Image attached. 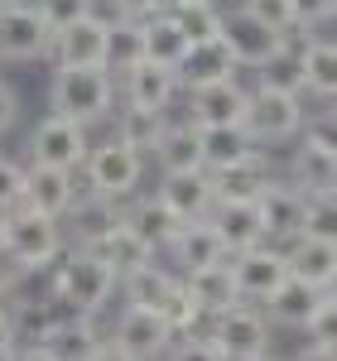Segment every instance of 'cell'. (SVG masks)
Masks as SVG:
<instances>
[{
    "label": "cell",
    "mask_w": 337,
    "mask_h": 361,
    "mask_svg": "<svg viewBox=\"0 0 337 361\" xmlns=\"http://www.w3.org/2000/svg\"><path fill=\"white\" fill-rule=\"evenodd\" d=\"M116 102H121V87H116L111 68H54V82H49V111L54 116L92 130L116 116Z\"/></svg>",
    "instance_id": "6da1fadb"
},
{
    "label": "cell",
    "mask_w": 337,
    "mask_h": 361,
    "mask_svg": "<svg viewBox=\"0 0 337 361\" xmlns=\"http://www.w3.org/2000/svg\"><path fill=\"white\" fill-rule=\"evenodd\" d=\"M44 284H49L54 294H63L78 313H92V318L111 304V294L121 289V279H116L111 265L92 246H73V241H68V250L54 260V270L44 275Z\"/></svg>",
    "instance_id": "7a4b0ae2"
},
{
    "label": "cell",
    "mask_w": 337,
    "mask_h": 361,
    "mask_svg": "<svg viewBox=\"0 0 337 361\" xmlns=\"http://www.w3.org/2000/svg\"><path fill=\"white\" fill-rule=\"evenodd\" d=\"M63 250H68V231H63L58 217L29 212V207L5 212V255H10L25 275H49Z\"/></svg>",
    "instance_id": "3957f363"
},
{
    "label": "cell",
    "mask_w": 337,
    "mask_h": 361,
    "mask_svg": "<svg viewBox=\"0 0 337 361\" xmlns=\"http://www.w3.org/2000/svg\"><path fill=\"white\" fill-rule=\"evenodd\" d=\"M304 121H309L304 97H294V92H270V87H251L241 130L251 135L255 149H270V145H284V140H299L304 135Z\"/></svg>",
    "instance_id": "277c9868"
},
{
    "label": "cell",
    "mask_w": 337,
    "mask_h": 361,
    "mask_svg": "<svg viewBox=\"0 0 337 361\" xmlns=\"http://www.w3.org/2000/svg\"><path fill=\"white\" fill-rule=\"evenodd\" d=\"M82 178H87V193L92 197L130 202V197H140V183H145V154L125 149L121 140H102V145H92V154H87Z\"/></svg>",
    "instance_id": "5b68a950"
},
{
    "label": "cell",
    "mask_w": 337,
    "mask_h": 361,
    "mask_svg": "<svg viewBox=\"0 0 337 361\" xmlns=\"http://www.w3.org/2000/svg\"><path fill=\"white\" fill-rule=\"evenodd\" d=\"M202 333L212 337V347H217L226 361H251V357H260V352H270V318H265L260 304L226 308L217 318H207Z\"/></svg>",
    "instance_id": "8992f818"
},
{
    "label": "cell",
    "mask_w": 337,
    "mask_h": 361,
    "mask_svg": "<svg viewBox=\"0 0 337 361\" xmlns=\"http://www.w3.org/2000/svg\"><path fill=\"white\" fill-rule=\"evenodd\" d=\"M54 29L29 0H0V63H39L49 58Z\"/></svg>",
    "instance_id": "52a82bcc"
},
{
    "label": "cell",
    "mask_w": 337,
    "mask_h": 361,
    "mask_svg": "<svg viewBox=\"0 0 337 361\" xmlns=\"http://www.w3.org/2000/svg\"><path fill=\"white\" fill-rule=\"evenodd\" d=\"M92 154V140L78 121H63V116H44L34 130H29V164H49V169H68L78 173Z\"/></svg>",
    "instance_id": "ba28073f"
},
{
    "label": "cell",
    "mask_w": 337,
    "mask_h": 361,
    "mask_svg": "<svg viewBox=\"0 0 337 361\" xmlns=\"http://www.w3.org/2000/svg\"><path fill=\"white\" fill-rule=\"evenodd\" d=\"M106 337H111L125 357H135V361H164L168 347L178 342L173 328L164 323V313H154V308H135V304H125L121 313H116V323H111V333H106Z\"/></svg>",
    "instance_id": "9c48e42d"
},
{
    "label": "cell",
    "mask_w": 337,
    "mask_h": 361,
    "mask_svg": "<svg viewBox=\"0 0 337 361\" xmlns=\"http://www.w3.org/2000/svg\"><path fill=\"white\" fill-rule=\"evenodd\" d=\"M49 58H54V68H106L111 63V25L97 15H82L78 25L54 34Z\"/></svg>",
    "instance_id": "30bf717a"
},
{
    "label": "cell",
    "mask_w": 337,
    "mask_h": 361,
    "mask_svg": "<svg viewBox=\"0 0 337 361\" xmlns=\"http://www.w3.org/2000/svg\"><path fill=\"white\" fill-rule=\"evenodd\" d=\"M231 260V275H236V294L246 304H265L284 279H289V260H284V246L265 241V246H251L241 255H226Z\"/></svg>",
    "instance_id": "8fae6325"
},
{
    "label": "cell",
    "mask_w": 337,
    "mask_h": 361,
    "mask_svg": "<svg viewBox=\"0 0 337 361\" xmlns=\"http://www.w3.org/2000/svg\"><path fill=\"white\" fill-rule=\"evenodd\" d=\"M222 44H226V54L236 58V68L255 73L284 44V34H275L265 20H255L246 5H236V10H222Z\"/></svg>",
    "instance_id": "7c38bea8"
},
{
    "label": "cell",
    "mask_w": 337,
    "mask_h": 361,
    "mask_svg": "<svg viewBox=\"0 0 337 361\" xmlns=\"http://www.w3.org/2000/svg\"><path fill=\"white\" fill-rule=\"evenodd\" d=\"M154 197L164 202L178 222H207V212L217 207V188L207 169H188V173H159Z\"/></svg>",
    "instance_id": "4fadbf2b"
},
{
    "label": "cell",
    "mask_w": 337,
    "mask_h": 361,
    "mask_svg": "<svg viewBox=\"0 0 337 361\" xmlns=\"http://www.w3.org/2000/svg\"><path fill=\"white\" fill-rule=\"evenodd\" d=\"M78 178L68 173V169H49V164H25V202L29 212H44V217H68L73 212V202H78Z\"/></svg>",
    "instance_id": "5bb4252c"
},
{
    "label": "cell",
    "mask_w": 337,
    "mask_h": 361,
    "mask_svg": "<svg viewBox=\"0 0 337 361\" xmlns=\"http://www.w3.org/2000/svg\"><path fill=\"white\" fill-rule=\"evenodd\" d=\"M260 222H265V241L275 246H289L294 236H304V212H309V197L299 193L294 183L275 178L265 193H260Z\"/></svg>",
    "instance_id": "9a60e30c"
},
{
    "label": "cell",
    "mask_w": 337,
    "mask_h": 361,
    "mask_svg": "<svg viewBox=\"0 0 337 361\" xmlns=\"http://www.w3.org/2000/svg\"><path fill=\"white\" fill-rule=\"evenodd\" d=\"M284 183H294L304 197L337 193V154L299 135V145L289 149V164H284Z\"/></svg>",
    "instance_id": "2e32d148"
},
{
    "label": "cell",
    "mask_w": 337,
    "mask_h": 361,
    "mask_svg": "<svg viewBox=\"0 0 337 361\" xmlns=\"http://www.w3.org/2000/svg\"><path fill=\"white\" fill-rule=\"evenodd\" d=\"M246 102H251V87H241L236 78H226V82H212V87L188 92V111L183 116L197 121L202 130H207V126H241Z\"/></svg>",
    "instance_id": "e0dca14e"
},
{
    "label": "cell",
    "mask_w": 337,
    "mask_h": 361,
    "mask_svg": "<svg viewBox=\"0 0 337 361\" xmlns=\"http://www.w3.org/2000/svg\"><path fill=\"white\" fill-rule=\"evenodd\" d=\"M10 313H15L20 342H44L58 323L78 318V308L68 304L63 294H54L49 284H44V294H15V299H10Z\"/></svg>",
    "instance_id": "ac0fdd59"
},
{
    "label": "cell",
    "mask_w": 337,
    "mask_h": 361,
    "mask_svg": "<svg viewBox=\"0 0 337 361\" xmlns=\"http://www.w3.org/2000/svg\"><path fill=\"white\" fill-rule=\"evenodd\" d=\"M313 29H294V34H284V44L275 54L265 58L260 68H255V87H270V92H294V97H304V49H309Z\"/></svg>",
    "instance_id": "d6986e66"
},
{
    "label": "cell",
    "mask_w": 337,
    "mask_h": 361,
    "mask_svg": "<svg viewBox=\"0 0 337 361\" xmlns=\"http://www.w3.org/2000/svg\"><path fill=\"white\" fill-rule=\"evenodd\" d=\"M121 102H130V106H154V111H168L173 106V97H178V78H173V68H159V63H135V68H125L121 78Z\"/></svg>",
    "instance_id": "ffe728a7"
},
{
    "label": "cell",
    "mask_w": 337,
    "mask_h": 361,
    "mask_svg": "<svg viewBox=\"0 0 337 361\" xmlns=\"http://www.w3.org/2000/svg\"><path fill=\"white\" fill-rule=\"evenodd\" d=\"M236 73H241V68H236V58L226 54L222 39H207V44H188L183 63L173 68V78H178V92H197V87L226 82V78H236Z\"/></svg>",
    "instance_id": "44dd1931"
},
{
    "label": "cell",
    "mask_w": 337,
    "mask_h": 361,
    "mask_svg": "<svg viewBox=\"0 0 337 361\" xmlns=\"http://www.w3.org/2000/svg\"><path fill=\"white\" fill-rule=\"evenodd\" d=\"M212 231L222 236L226 255H241L251 246H265V222H260V207L255 202H217L207 212Z\"/></svg>",
    "instance_id": "7402d4cb"
},
{
    "label": "cell",
    "mask_w": 337,
    "mask_h": 361,
    "mask_svg": "<svg viewBox=\"0 0 337 361\" xmlns=\"http://www.w3.org/2000/svg\"><path fill=\"white\" fill-rule=\"evenodd\" d=\"M164 255L173 260L178 275H193V270H202V265L226 260V246H222V236L212 231V222H183V226H178V236L168 241Z\"/></svg>",
    "instance_id": "603a6c76"
},
{
    "label": "cell",
    "mask_w": 337,
    "mask_h": 361,
    "mask_svg": "<svg viewBox=\"0 0 337 361\" xmlns=\"http://www.w3.org/2000/svg\"><path fill=\"white\" fill-rule=\"evenodd\" d=\"M275 183V169L265 159V149H255L251 159L231 169H217L212 173V188H217V202H260V193Z\"/></svg>",
    "instance_id": "cb8c5ba5"
},
{
    "label": "cell",
    "mask_w": 337,
    "mask_h": 361,
    "mask_svg": "<svg viewBox=\"0 0 337 361\" xmlns=\"http://www.w3.org/2000/svg\"><path fill=\"white\" fill-rule=\"evenodd\" d=\"M102 342H106L102 323H97L92 313H78V318L58 323V328L44 337L39 347H44V352H49L54 361H92L97 352H102Z\"/></svg>",
    "instance_id": "d4e9b609"
},
{
    "label": "cell",
    "mask_w": 337,
    "mask_h": 361,
    "mask_svg": "<svg viewBox=\"0 0 337 361\" xmlns=\"http://www.w3.org/2000/svg\"><path fill=\"white\" fill-rule=\"evenodd\" d=\"M188 284V294H193V304L202 308V318H217L226 308L246 304L241 294H236V275H231V260H217V265H202L193 275H183Z\"/></svg>",
    "instance_id": "484cf974"
},
{
    "label": "cell",
    "mask_w": 337,
    "mask_h": 361,
    "mask_svg": "<svg viewBox=\"0 0 337 361\" xmlns=\"http://www.w3.org/2000/svg\"><path fill=\"white\" fill-rule=\"evenodd\" d=\"M159 173H188V169H202V126L188 121V116H178V121H168L164 140H159V149L149 154Z\"/></svg>",
    "instance_id": "4316f807"
},
{
    "label": "cell",
    "mask_w": 337,
    "mask_h": 361,
    "mask_svg": "<svg viewBox=\"0 0 337 361\" xmlns=\"http://www.w3.org/2000/svg\"><path fill=\"white\" fill-rule=\"evenodd\" d=\"M168 121L173 116L168 111H154V106H116V135L111 140H121L125 149H135V154H154L159 149V140H164V130H168Z\"/></svg>",
    "instance_id": "83f0119b"
},
{
    "label": "cell",
    "mask_w": 337,
    "mask_h": 361,
    "mask_svg": "<svg viewBox=\"0 0 337 361\" xmlns=\"http://www.w3.org/2000/svg\"><path fill=\"white\" fill-rule=\"evenodd\" d=\"M121 217H125V226H130V231H135L154 255L168 250V241H173V236H178V226H183L154 193H149V197H130V207H121Z\"/></svg>",
    "instance_id": "f1b7e54d"
},
{
    "label": "cell",
    "mask_w": 337,
    "mask_h": 361,
    "mask_svg": "<svg viewBox=\"0 0 337 361\" xmlns=\"http://www.w3.org/2000/svg\"><path fill=\"white\" fill-rule=\"evenodd\" d=\"M318 304H323V289H313V284L289 275L260 308H265V318L280 323V328H309V318L318 313Z\"/></svg>",
    "instance_id": "f546056e"
},
{
    "label": "cell",
    "mask_w": 337,
    "mask_h": 361,
    "mask_svg": "<svg viewBox=\"0 0 337 361\" xmlns=\"http://www.w3.org/2000/svg\"><path fill=\"white\" fill-rule=\"evenodd\" d=\"M284 260H289V275L313 284V289H328V279L337 270V246L333 241H318V236H294L284 246Z\"/></svg>",
    "instance_id": "4dcf8cb0"
},
{
    "label": "cell",
    "mask_w": 337,
    "mask_h": 361,
    "mask_svg": "<svg viewBox=\"0 0 337 361\" xmlns=\"http://www.w3.org/2000/svg\"><path fill=\"white\" fill-rule=\"evenodd\" d=\"M173 289H178V275L168 265H159V260H145L140 270L121 275V294H125V304H135V308H154L159 313Z\"/></svg>",
    "instance_id": "1f68e13d"
},
{
    "label": "cell",
    "mask_w": 337,
    "mask_h": 361,
    "mask_svg": "<svg viewBox=\"0 0 337 361\" xmlns=\"http://www.w3.org/2000/svg\"><path fill=\"white\" fill-rule=\"evenodd\" d=\"M92 250H97V255H102V260H106V265L116 270V279L130 275V270H140L145 260H154V250H149L140 236H135V231L125 226V217H121L116 226H106V231H102V236L92 241Z\"/></svg>",
    "instance_id": "d6a6232c"
},
{
    "label": "cell",
    "mask_w": 337,
    "mask_h": 361,
    "mask_svg": "<svg viewBox=\"0 0 337 361\" xmlns=\"http://www.w3.org/2000/svg\"><path fill=\"white\" fill-rule=\"evenodd\" d=\"M116 222H121V202H106V197H92V193H78L73 212L63 217V226H73V246H92Z\"/></svg>",
    "instance_id": "836d02e7"
},
{
    "label": "cell",
    "mask_w": 337,
    "mask_h": 361,
    "mask_svg": "<svg viewBox=\"0 0 337 361\" xmlns=\"http://www.w3.org/2000/svg\"><path fill=\"white\" fill-rule=\"evenodd\" d=\"M251 154H255V145L241 126H207V130H202V169H207V173L241 164V159H251Z\"/></svg>",
    "instance_id": "e575fe53"
},
{
    "label": "cell",
    "mask_w": 337,
    "mask_h": 361,
    "mask_svg": "<svg viewBox=\"0 0 337 361\" xmlns=\"http://www.w3.org/2000/svg\"><path fill=\"white\" fill-rule=\"evenodd\" d=\"M304 92L337 102V39H313L304 49Z\"/></svg>",
    "instance_id": "d590c367"
},
{
    "label": "cell",
    "mask_w": 337,
    "mask_h": 361,
    "mask_svg": "<svg viewBox=\"0 0 337 361\" xmlns=\"http://www.w3.org/2000/svg\"><path fill=\"white\" fill-rule=\"evenodd\" d=\"M140 25H145V58L159 63V68H178L183 54H188L183 29L173 25L168 15H149V20H140Z\"/></svg>",
    "instance_id": "8d00e7d4"
},
{
    "label": "cell",
    "mask_w": 337,
    "mask_h": 361,
    "mask_svg": "<svg viewBox=\"0 0 337 361\" xmlns=\"http://www.w3.org/2000/svg\"><path fill=\"white\" fill-rule=\"evenodd\" d=\"M168 20L183 29V39H188V44L222 39V5H217V0H183Z\"/></svg>",
    "instance_id": "74e56055"
},
{
    "label": "cell",
    "mask_w": 337,
    "mask_h": 361,
    "mask_svg": "<svg viewBox=\"0 0 337 361\" xmlns=\"http://www.w3.org/2000/svg\"><path fill=\"white\" fill-rule=\"evenodd\" d=\"M135 63H145V25L140 20H121V25L111 29V68L116 78L125 73V68H135Z\"/></svg>",
    "instance_id": "f35d334b"
},
{
    "label": "cell",
    "mask_w": 337,
    "mask_h": 361,
    "mask_svg": "<svg viewBox=\"0 0 337 361\" xmlns=\"http://www.w3.org/2000/svg\"><path fill=\"white\" fill-rule=\"evenodd\" d=\"M159 313H164V323L173 328V337H193L197 328H207V318H202V308L193 304V294H188L183 275H178V289L168 294V304L159 308Z\"/></svg>",
    "instance_id": "ab89813d"
},
{
    "label": "cell",
    "mask_w": 337,
    "mask_h": 361,
    "mask_svg": "<svg viewBox=\"0 0 337 361\" xmlns=\"http://www.w3.org/2000/svg\"><path fill=\"white\" fill-rule=\"evenodd\" d=\"M304 236H318V241H333V246H337V193L309 197V212H304Z\"/></svg>",
    "instance_id": "60d3db41"
},
{
    "label": "cell",
    "mask_w": 337,
    "mask_h": 361,
    "mask_svg": "<svg viewBox=\"0 0 337 361\" xmlns=\"http://www.w3.org/2000/svg\"><path fill=\"white\" fill-rule=\"evenodd\" d=\"M309 347H318V352H333L337 357V299H328L323 294V304H318V313L309 318Z\"/></svg>",
    "instance_id": "b9f144b4"
},
{
    "label": "cell",
    "mask_w": 337,
    "mask_h": 361,
    "mask_svg": "<svg viewBox=\"0 0 337 361\" xmlns=\"http://www.w3.org/2000/svg\"><path fill=\"white\" fill-rule=\"evenodd\" d=\"M39 15H44V25L54 29H68V25H78L82 15H92V0H29Z\"/></svg>",
    "instance_id": "7bdbcfd3"
},
{
    "label": "cell",
    "mask_w": 337,
    "mask_h": 361,
    "mask_svg": "<svg viewBox=\"0 0 337 361\" xmlns=\"http://www.w3.org/2000/svg\"><path fill=\"white\" fill-rule=\"evenodd\" d=\"M236 5H246L255 20H265L275 34H294V29H299V20H294V5H289V0H236Z\"/></svg>",
    "instance_id": "ee69618b"
},
{
    "label": "cell",
    "mask_w": 337,
    "mask_h": 361,
    "mask_svg": "<svg viewBox=\"0 0 337 361\" xmlns=\"http://www.w3.org/2000/svg\"><path fill=\"white\" fill-rule=\"evenodd\" d=\"M20 202H25V164L0 154V217L15 212Z\"/></svg>",
    "instance_id": "f6af8a7d"
},
{
    "label": "cell",
    "mask_w": 337,
    "mask_h": 361,
    "mask_svg": "<svg viewBox=\"0 0 337 361\" xmlns=\"http://www.w3.org/2000/svg\"><path fill=\"white\" fill-rule=\"evenodd\" d=\"M164 361H226V357L212 347V337H207V333H193V337H178V342L168 347Z\"/></svg>",
    "instance_id": "bcb514c9"
},
{
    "label": "cell",
    "mask_w": 337,
    "mask_h": 361,
    "mask_svg": "<svg viewBox=\"0 0 337 361\" xmlns=\"http://www.w3.org/2000/svg\"><path fill=\"white\" fill-rule=\"evenodd\" d=\"M304 140H313V145H323V149H333V154H337V106L313 111L309 121H304Z\"/></svg>",
    "instance_id": "7dc6e473"
},
{
    "label": "cell",
    "mask_w": 337,
    "mask_h": 361,
    "mask_svg": "<svg viewBox=\"0 0 337 361\" xmlns=\"http://www.w3.org/2000/svg\"><path fill=\"white\" fill-rule=\"evenodd\" d=\"M289 5H294L299 29H318V25H328V20H337V0H289Z\"/></svg>",
    "instance_id": "c3c4849f"
},
{
    "label": "cell",
    "mask_w": 337,
    "mask_h": 361,
    "mask_svg": "<svg viewBox=\"0 0 337 361\" xmlns=\"http://www.w3.org/2000/svg\"><path fill=\"white\" fill-rule=\"evenodd\" d=\"M15 121H20V92L0 78V140L15 130Z\"/></svg>",
    "instance_id": "681fc988"
},
{
    "label": "cell",
    "mask_w": 337,
    "mask_h": 361,
    "mask_svg": "<svg viewBox=\"0 0 337 361\" xmlns=\"http://www.w3.org/2000/svg\"><path fill=\"white\" fill-rule=\"evenodd\" d=\"M20 347V328H15V313H10V304H0V361L10 357Z\"/></svg>",
    "instance_id": "f907efd6"
},
{
    "label": "cell",
    "mask_w": 337,
    "mask_h": 361,
    "mask_svg": "<svg viewBox=\"0 0 337 361\" xmlns=\"http://www.w3.org/2000/svg\"><path fill=\"white\" fill-rule=\"evenodd\" d=\"M5 361H54V357H49L39 342H20V347H15V352H10Z\"/></svg>",
    "instance_id": "816d5d0a"
},
{
    "label": "cell",
    "mask_w": 337,
    "mask_h": 361,
    "mask_svg": "<svg viewBox=\"0 0 337 361\" xmlns=\"http://www.w3.org/2000/svg\"><path fill=\"white\" fill-rule=\"evenodd\" d=\"M92 361H135V357H125V352L116 347L111 337H106V342H102V352H97V357H92Z\"/></svg>",
    "instance_id": "f5cc1de1"
},
{
    "label": "cell",
    "mask_w": 337,
    "mask_h": 361,
    "mask_svg": "<svg viewBox=\"0 0 337 361\" xmlns=\"http://www.w3.org/2000/svg\"><path fill=\"white\" fill-rule=\"evenodd\" d=\"M294 361H337V357H333V352H318V347H304Z\"/></svg>",
    "instance_id": "db71d44e"
},
{
    "label": "cell",
    "mask_w": 337,
    "mask_h": 361,
    "mask_svg": "<svg viewBox=\"0 0 337 361\" xmlns=\"http://www.w3.org/2000/svg\"><path fill=\"white\" fill-rule=\"evenodd\" d=\"M178 5H183V0H154V15H173Z\"/></svg>",
    "instance_id": "11a10c76"
},
{
    "label": "cell",
    "mask_w": 337,
    "mask_h": 361,
    "mask_svg": "<svg viewBox=\"0 0 337 361\" xmlns=\"http://www.w3.org/2000/svg\"><path fill=\"white\" fill-rule=\"evenodd\" d=\"M328 299H337V270H333V279H328V289H323Z\"/></svg>",
    "instance_id": "9f6ffc18"
},
{
    "label": "cell",
    "mask_w": 337,
    "mask_h": 361,
    "mask_svg": "<svg viewBox=\"0 0 337 361\" xmlns=\"http://www.w3.org/2000/svg\"><path fill=\"white\" fill-rule=\"evenodd\" d=\"M251 361H284V357H275V352H260V357H251Z\"/></svg>",
    "instance_id": "6f0895ef"
},
{
    "label": "cell",
    "mask_w": 337,
    "mask_h": 361,
    "mask_svg": "<svg viewBox=\"0 0 337 361\" xmlns=\"http://www.w3.org/2000/svg\"><path fill=\"white\" fill-rule=\"evenodd\" d=\"M0 255H5V217H0Z\"/></svg>",
    "instance_id": "680465c9"
},
{
    "label": "cell",
    "mask_w": 337,
    "mask_h": 361,
    "mask_svg": "<svg viewBox=\"0 0 337 361\" xmlns=\"http://www.w3.org/2000/svg\"><path fill=\"white\" fill-rule=\"evenodd\" d=\"M333 106H337V102H333Z\"/></svg>",
    "instance_id": "91938a15"
}]
</instances>
